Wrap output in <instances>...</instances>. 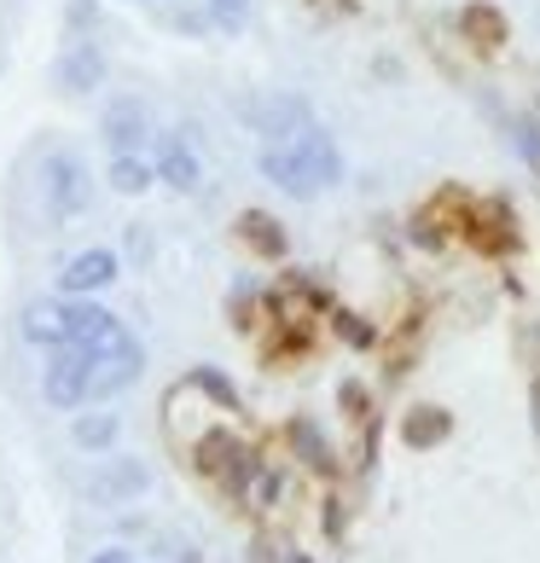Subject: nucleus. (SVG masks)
Segmentation results:
<instances>
[{"mask_svg": "<svg viewBox=\"0 0 540 563\" xmlns=\"http://www.w3.org/2000/svg\"><path fill=\"white\" fill-rule=\"evenodd\" d=\"M535 430H540V389H535Z\"/></svg>", "mask_w": 540, "mask_h": 563, "instance_id": "b1692460", "label": "nucleus"}, {"mask_svg": "<svg viewBox=\"0 0 540 563\" xmlns=\"http://www.w3.org/2000/svg\"><path fill=\"white\" fill-rule=\"evenodd\" d=\"M285 563H308V558H302V552H290V558H285Z\"/></svg>", "mask_w": 540, "mask_h": 563, "instance_id": "393cba45", "label": "nucleus"}, {"mask_svg": "<svg viewBox=\"0 0 540 563\" xmlns=\"http://www.w3.org/2000/svg\"><path fill=\"white\" fill-rule=\"evenodd\" d=\"M233 233H239L244 244H251L262 262H279V256H285V227H279L274 216H267V210H244Z\"/></svg>", "mask_w": 540, "mask_h": 563, "instance_id": "ddd939ff", "label": "nucleus"}, {"mask_svg": "<svg viewBox=\"0 0 540 563\" xmlns=\"http://www.w3.org/2000/svg\"><path fill=\"white\" fill-rule=\"evenodd\" d=\"M88 361L93 354H81V349H53V361H47V401L58 407V412H70V407H81L88 401Z\"/></svg>", "mask_w": 540, "mask_h": 563, "instance_id": "20e7f679", "label": "nucleus"}, {"mask_svg": "<svg viewBox=\"0 0 540 563\" xmlns=\"http://www.w3.org/2000/svg\"><path fill=\"white\" fill-rule=\"evenodd\" d=\"M140 366H145V354H140V343H134V338L122 343V349L93 354V361H88V401H93V395H117V389H129V384L140 378Z\"/></svg>", "mask_w": 540, "mask_h": 563, "instance_id": "423d86ee", "label": "nucleus"}, {"mask_svg": "<svg viewBox=\"0 0 540 563\" xmlns=\"http://www.w3.org/2000/svg\"><path fill=\"white\" fill-rule=\"evenodd\" d=\"M262 175L279 186V192L290 198H320L326 186H338L343 180V152H338V140H331L326 129H315L308 122L302 134H290V140H267L262 145Z\"/></svg>", "mask_w": 540, "mask_h": 563, "instance_id": "f257e3e1", "label": "nucleus"}, {"mask_svg": "<svg viewBox=\"0 0 540 563\" xmlns=\"http://www.w3.org/2000/svg\"><path fill=\"white\" fill-rule=\"evenodd\" d=\"M145 488V465L140 459H106V465L93 471L88 494L99 499V506H122V499H134Z\"/></svg>", "mask_w": 540, "mask_h": 563, "instance_id": "6e6552de", "label": "nucleus"}, {"mask_svg": "<svg viewBox=\"0 0 540 563\" xmlns=\"http://www.w3.org/2000/svg\"><path fill=\"white\" fill-rule=\"evenodd\" d=\"M338 331H343V338L355 343V349H366V343H372V325H361L355 314H338Z\"/></svg>", "mask_w": 540, "mask_h": 563, "instance_id": "4be33fe9", "label": "nucleus"}, {"mask_svg": "<svg viewBox=\"0 0 540 563\" xmlns=\"http://www.w3.org/2000/svg\"><path fill=\"white\" fill-rule=\"evenodd\" d=\"M41 192H47V216H58V221H70L81 203H88V192H93V180H88V169L70 157V152H53L47 163H41Z\"/></svg>", "mask_w": 540, "mask_h": 563, "instance_id": "f03ea898", "label": "nucleus"}, {"mask_svg": "<svg viewBox=\"0 0 540 563\" xmlns=\"http://www.w3.org/2000/svg\"><path fill=\"white\" fill-rule=\"evenodd\" d=\"M448 430H453V419H448L442 407H412L407 424H401L407 448H436V442H448Z\"/></svg>", "mask_w": 540, "mask_h": 563, "instance_id": "2eb2a0df", "label": "nucleus"}, {"mask_svg": "<svg viewBox=\"0 0 540 563\" xmlns=\"http://www.w3.org/2000/svg\"><path fill=\"white\" fill-rule=\"evenodd\" d=\"M24 338L41 349H65L70 343V302H30L24 308Z\"/></svg>", "mask_w": 540, "mask_h": 563, "instance_id": "9b49d317", "label": "nucleus"}, {"mask_svg": "<svg viewBox=\"0 0 540 563\" xmlns=\"http://www.w3.org/2000/svg\"><path fill=\"white\" fill-rule=\"evenodd\" d=\"M192 384H203V389H210V395H216V401H221V407H239V389H233V384H227V378H221V372H210V366H198V372H192Z\"/></svg>", "mask_w": 540, "mask_h": 563, "instance_id": "412c9836", "label": "nucleus"}, {"mask_svg": "<svg viewBox=\"0 0 540 563\" xmlns=\"http://www.w3.org/2000/svg\"><path fill=\"white\" fill-rule=\"evenodd\" d=\"M152 180H157V169H152V163H145L140 152H117V163H111V186H117L122 198L145 192V186H152Z\"/></svg>", "mask_w": 540, "mask_h": 563, "instance_id": "dca6fc26", "label": "nucleus"}, {"mask_svg": "<svg viewBox=\"0 0 540 563\" xmlns=\"http://www.w3.org/2000/svg\"><path fill=\"white\" fill-rule=\"evenodd\" d=\"M117 279V256L111 250H81V256L65 262V274H58V285L70 290V297H88V290H106Z\"/></svg>", "mask_w": 540, "mask_h": 563, "instance_id": "1a4fd4ad", "label": "nucleus"}, {"mask_svg": "<svg viewBox=\"0 0 540 563\" xmlns=\"http://www.w3.org/2000/svg\"><path fill=\"white\" fill-rule=\"evenodd\" d=\"M290 442L302 448V459H308L315 471H326V465H331V448L320 442V430H315V424H290Z\"/></svg>", "mask_w": 540, "mask_h": 563, "instance_id": "6ab92c4d", "label": "nucleus"}, {"mask_svg": "<svg viewBox=\"0 0 540 563\" xmlns=\"http://www.w3.org/2000/svg\"><path fill=\"white\" fill-rule=\"evenodd\" d=\"M460 30H465V41H476L483 53H494L506 41V18H500V7H488V0H471V7L460 12Z\"/></svg>", "mask_w": 540, "mask_h": 563, "instance_id": "4468645a", "label": "nucleus"}, {"mask_svg": "<svg viewBox=\"0 0 540 563\" xmlns=\"http://www.w3.org/2000/svg\"><path fill=\"white\" fill-rule=\"evenodd\" d=\"M93 563H134V558L122 552V547H106V552H93Z\"/></svg>", "mask_w": 540, "mask_h": 563, "instance_id": "5701e85b", "label": "nucleus"}, {"mask_svg": "<svg viewBox=\"0 0 540 563\" xmlns=\"http://www.w3.org/2000/svg\"><path fill=\"white\" fill-rule=\"evenodd\" d=\"M99 76H106V53H99L93 41H76V47L58 58V88H65V93L99 88Z\"/></svg>", "mask_w": 540, "mask_h": 563, "instance_id": "f8f14e48", "label": "nucleus"}, {"mask_svg": "<svg viewBox=\"0 0 540 563\" xmlns=\"http://www.w3.org/2000/svg\"><path fill=\"white\" fill-rule=\"evenodd\" d=\"M244 122L267 140H290V134H302L308 122H315V111H308L302 93H267V99H251V106H244Z\"/></svg>", "mask_w": 540, "mask_h": 563, "instance_id": "7ed1b4c3", "label": "nucleus"}, {"mask_svg": "<svg viewBox=\"0 0 540 563\" xmlns=\"http://www.w3.org/2000/svg\"><path fill=\"white\" fill-rule=\"evenodd\" d=\"M511 145H517V157L529 163V175H540V111L511 122Z\"/></svg>", "mask_w": 540, "mask_h": 563, "instance_id": "a211bd4d", "label": "nucleus"}, {"mask_svg": "<svg viewBox=\"0 0 540 563\" xmlns=\"http://www.w3.org/2000/svg\"><path fill=\"white\" fill-rule=\"evenodd\" d=\"M106 140H111V152H140L145 140H152V117H145L140 99H111L106 106Z\"/></svg>", "mask_w": 540, "mask_h": 563, "instance_id": "0eeeda50", "label": "nucleus"}, {"mask_svg": "<svg viewBox=\"0 0 540 563\" xmlns=\"http://www.w3.org/2000/svg\"><path fill=\"white\" fill-rule=\"evenodd\" d=\"M70 435H76V448H111L117 442V419L111 412H81Z\"/></svg>", "mask_w": 540, "mask_h": 563, "instance_id": "f3484780", "label": "nucleus"}, {"mask_svg": "<svg viewBox=\"0 0 540 563\" xmlns=\"http://www.w3.org/2000/svg\"><path fill=\"white\" fill-rule=\"evenodd\" d=\"M129 331L117 325V314H106L99 302H70V349L81 354H106V349H122Z\"/></svg>", "mask_w": 540, "mask_h": 563, "instance_id": "39448f33", "label": "nucleus"}, {"mask_svg": "<svg viewBox=\"0 0 540 563\" xmlns=\"http://www.w3.org/2000/svg\"><path fill=\"white\" fill-rule=\"evenodd\" d=\"M157 180H169L175 192H198L203 163H198V152H192V145H186L180 134H163V152H157Z\"/></svg>", "mask_w": 540, "mask_h": 563, "instance_id": "9d476101", "label": "nucleus"}, {"mask_svg": "<svg viewBox=\"0 0 540 563\" xmlns=\"http://www.w3.org/2000/svg\"><path fill=\"white\" fill-rule=\"evenodd\" d=\"M251 7H256V0H210V12H216V24H221V30H244Z\"/></svg>", "mask_w": 540, "mask_h": 563, "instance_id": "aec40b11", "label": "nucleus"}]
</instances>
